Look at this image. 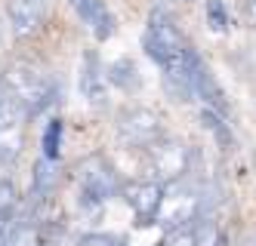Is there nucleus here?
Masks as SVG:
<instances>
[{
    "label": "nucleus",
    "mask_w": 256,
    "mask_h": 246,
    "mask_svg": "<svg viewBox=\"0 0 256 246\" xmlns=\"http://www.w3.org/2000/svg\"><path fill=\"white\" fill-rule=\"evenodd\" d=\"M142 46L160 65L164 80H167L179 96H192V71L198 65V52L188 46V40L182 37V31L176 28V22L167 12L154 9L148 15Z\"/></svg>",
    "instance_id": "1"
},
{
    "label": "nucleus",
    "mask_w": 256,
    "mask_h": 246,
    "mask_svg": "<svg viewBox=\"0 0 256 246\" xmlns=\"http://www.w3.org/2000/svg\"><path fill=\"white\" fill-rule=\"evenodd\" d=\"M198 206H200V197L194 188H188L186 182H167L164 185V197H160V206L154 213V222H160L164 231H176V228H188L198 216Z\"/></svg>",
    "instance_id": "2"
},
{
    "label": "nucleus",
    "mask_w": 256,
    "mask_h": 246,
    "mask_svg": "<svg viewBox=\"0 0 256 246\" xmlns=\"http://www.w3.org/2000/svg\"><path fill=\"white\" fill-rule=\"evenodd\" d=\"M0 89L6 92L12 102H19L25 108V114H38V111L50 102V86L40 77L38 71H31L28 65H12L6 68L4 80H0Z\"/></svg>",
    "instance_id": "3"
},
{
    "label": "nucleus",
    "mask_w": 256,
    "mask_h": 246,
    "mask_svg": "<svg viewBox=\"0 0 256 246\" xmlns=\"http://www.w3.org/2000/svg\"><path fill=\"white\" fill-rule=\"evenodd\" d=\"M145 151H148L152 169H154V176H158V182H160V185L186 179V173H188V163H192V154H188V148L182 145L179 139L160 136L158 142H152V145L145 148Z\"/></svg>",
    "instance_id": "4"
},
{
    "label": "nucleus",
    "mask_w": 256,
    "mask_h": 246,
    "mask_svg": "<svg viewBox=\"0 0 256 246\" xmlns=\"http://www.w3.org/2000/svg\"><path fill=\"white\" fill-rule=\"evenodd\" d=\"M118 136L126 148L145 151L152 142H158L164 136V126L152 108H130L118 117Z\"/></svg>",
    "instance_id": "5"
},
{
    "label": "nucleus",
    "mask_w": 256,
    "mask_h": 246,
    "mask_svg": "<svg viewBox=\"0 0 256 246\" xmlns=\"http://www.w3.org/2000/svg\"><path fill=\"white\" fill-rule=\"evenodd\" d=\"M120 197L136 213L139 222H154V213H158L160 197H164V185L158 179H133L120 188Z\"/></svg>",
    "instance_id": "6"
},
{
    "label": "nucleus",
    "mask_w": 256,
    "mask_h": 246,
    "mask_svg": "<svg viewBox=\"0 0 256 246\" xmlns=\"http://www.w3.org/2000/svg\"><path fill=\"white\" fill-rule=\"evenodd\" d=\"M25 108L19 102H12L10 96L0 102V160H12L22 151V120H25Z\"/></svg>",
    "instance_id": "7"
},
{
    "label": "nucleus",
    "mask_w": 256,
    "mask_h": 246,
    "mask_svg": "<svg viewBox=\"0 0 256 246\" xmlns=\"http://www.w3.org/2000/svg\"><path fill=\"white\" fill-rule=\"evenodd\" d=\"M80 191L93 203H105L108 197H114L118 182H114L112 166H108L102 157H93V160H86L80 166Z\"/></svg>",
    "instance_id": "8"
},
{
    "label": "nucleus",
    "mask_w": 256,
    "mask_h": 246,
    "mask_svg": "<svg viewBox=\"0 0 256 246\" xmlns=\"http://www.w3.org/2000/svg\"><path fill=\"white\" fill-rule=\"evenodd\" d=\"M6 15L16 37H34L46 18V0H6Z\"/></svg>",
    "instance_id": "9"
},
{
    "label": "nucleus",
    "mask_w": 256,
    "mask_h": 246,
    "mask_svg": "<svg viewBox=\"0 0 256 246\" xmlns=\"http://www.w3.org/2000/svg\"><path fill=\"white\" fill-rule=\"evenodd\" d=\"M71 6L84 18V25L93 31L96 40H108V37L114 34V18H112V12H108V6L102 0H71Z\"/></svg>",
    "instance_id": "10"
},
{
    "label": "nucleus",
    "mask_w": 256,
    "mask_h": 246,
    "mask_svg": "<svg viewBox=\"0 0 256 246\" xmlns=\"http://www.w3.org/2000/svg\"><path fill=\"white\" fill-rule=\"evenodd\" d=\"M80 92L90 105H105V77H102V65L99 55L93 49L84 52V65H80Z\"/></svg>",
    "instance_id": "11"
},
{
    "label": "nucleus",
    "mask_w": 256,
    "mask_h": 246,
    "mask_svg": "<svg viewBox=\"0 0 256 246\" xmlns=\"http://www.w3.org/2000/svg\"><path fill=\"white\" fill-rule=\"evenodd\" d=\"M192 92L204 102L210 111H216V114H226V96L222 89H219V83L213 80V74L204 68V62L198 59L194 71H192Z\"/></svg>",
    "instance_id": "12"
},
{
    "label": "nucleus",
    "mask_w": 256,
    "mask_h": 246,
    "mask_svg": "<svg viewBox=\"0 0 256 246\" xmlns=\"http://www.w3.org/2000/svg\"><path fill=\"white\" fill-rule=\"evenodd\" d=\"M207 25H210L213 34H226L228 31V15H226L222 0H210L207 3Z\"/></svg>",
    "instance_id": "13"
},
{
    "label": "nucleus",
    "mask_w": 256,
    "mask_h": 246,
    "mask_svg": "<svg viewBox=\"0 0 256 246\" xmlns=\"http://www.w3.org/2000/svg\"><path fill=\"white\" fill-rule=\"evenodd\" d=\"M112 83H118L120 89H133L136 86V68L130 59H120L114 68H112Z\"/></svg>",
    "instance_id": "14"
},
{
    "label": "nucleus",
    "mask_w": 256,
    "mask_h": 246,
    "mask_svg": "<svg viewBox=\"0 0 256 246\" xmlns=\"http://www.w3.org/2000/svg\"><path fill=\"white\" fill-rule=\"evenodd\" d=\"M56 169H52V160H46V157H40L38 160V166H34V179H38V191L46 197L50 191H52V182H56Z\"/></svg>",
    "instance_id": "15"
},
{
    "label": "nucleus",
    "mask_w": 256,
    "mask_h": 246,
    "mask_svg": "<svg viewBox=\"0 0 256 246\" xmlns=\"http://www.w3.org/2000/svg\"><path fill=\"white\" fill-rule=\"evenodd\" d=\"M59 142H62V123L52 120L44 132V157L46 160H56L59 157Z\"/></svg>",
    "instance_id": "16"
},
{
    "label": "nucleus",
    "mask_w": 256,
    "mask_h": 246,
    "mask_svg": "<svg viewBox=\"0 0 256 246\" xmlns=\"http://www.w3.org/2000/svg\"><path fill=\"white\" fill-rule=\"evenodd\" d=\"M238 12L250 28H256V0H238Z\"/></svg>",
    "instance_id": "17"
},
{
    "label": "nucleus",
    "mask_w": 256,
    "mask_h": 246,
    "mask_svg": "<svg viewBox=\"0 0 256 246\" xmlns=\"http://www.w3.org/2000/svg\"><path fill=\"white\" fill-rule=\"evenodd\" d=\"M78 246H118L112 237H105V234H86L78 240Z\"/></svg>",
    "instance_id": "18"
},
{
    "label": "nucleus",
    "mask_w": 256,
    "mask_h": 246,
    "mask_svg": "<svg viewBox=\"0 0 256 246\" xmlns=\"http://www.w3.org/2000/svg\"><path fill=\"white\" fill-rule=\"evenodd\" d=\"M6 166H10L6 160H0V185H6V182H10V176H6Z\"/></svg>",
    "instance_id": "19"
},
{
    "label": "nucleus",
    "mask_w": 256,
    "mask_h": 246,
    "mask_svg": "<svg viewBox=\"0 0 256 246\" xmlns=\"http://www.w3.org/2000/svg\"><path fill=\"white\" fill-rule=\"evenodd\" d=\"M4 99H6V92H4V89H0V102H4Z\"/></svg>",
    "instance_id": "20"
}]
</instances>
